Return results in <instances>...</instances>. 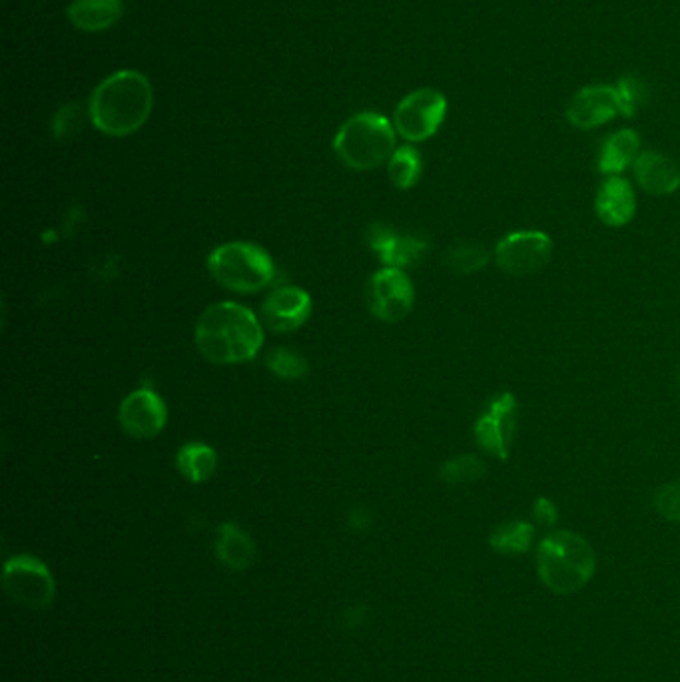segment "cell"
Returning a JSON list of instances; mask_svg holds the SVG:
<instances>
[{
	"instance_id": "obj_1",
	"label": "cell",
	"mask_w": 680,
	"mask_h": 682,
	"mask_svg": "<svg viewBox=\"0 0 680 682\" xmlns=\"http://www.w3.org/2000/svg\"><path fill=\"white\" fill-rule=\"evenodd\" d=\"M264 344V330L252 310L236 301H219L200 315L196 346L212 363L231 366L258 356Z\"/></svg>"
},
{
	"instance_id": "obj_2",
	"label": "cell",
	"mask_w": 680,
	"mask_h": 682,
	"mask_svg": "<svg viewBox=\"0 0 680 682\" xmlns=\"http://www.w3.org/2000/svg\"><path fill=\"white\" fill-rule=\"evenodd\" d=\"M152 105L148 79L139 70H118L94 88L88 115L106 136H128L146 124Z\"/></svg>"
},
{
	"instance_id": "obj_3",
	"label": "cell",
	"mask_w": 680,
	"mask_h": 682,
	"mask_svg": "<svg viewBox=\"0 0 680 682\" xmlns=\"http://www.w3.org/2000/svg\"><path fill=\"white\" fill-rule=\"evenodd\" d=\"M597 571V555L585 537L573 531L549 533L537 547V573L547 589L573 595Z\"/></svg>"
},
{
	"instance_id": "obj_4",
	"label": "cell",
	"mask_w": 680,
	"mask_h": 682,
	"mask_svg": "<svg viewBox=\"0 0 680 682\" xmlns=\"http://www.w3.org/2000/svg\"><path fill=\"white\" fill-rule=\"evenodd\" d=\"M337 158L351 170H373L390 163L395 148V127L378 112L351 116L335 134Z\"/></svg>"
},
{
	"instance_id": "obj_5",
	"label": "cell",
	"mask_w": 680,
	"mask_h": 682,
	"mask_svg": "<svg viewBox=\"0 0 680 682\" xmlns=\"http://www.w3.org/2000/svg\"><path fill=\"white\" fill-rule=\"evenodd\" d=\"M208 270L222 288L238 294L265 289L276 278L272 255L252 242L222 243L208 255Z\"/></svg>"
},
{
	"instance_id": "obj_6",
	"label": "cell",
	"mask_w": 680,
	"mask_h": 682,
	"mask_svg": "<svg viewBox=\"0 0 680 682\" xmlns=\"http://www.w3.org/2000/svg\"><path fill=\"white\" fill-rule=\"evenodd\" d=\"M520 426V407L515 395L503 392L496 395L484 414L475 421V441L487 455L496 457L499 462L509 459V453L515 441Z\"/></svg>"
},
{
	"instance_id": "obj_7",
	"label": "cell",
	"mask_w": 680,
	"mask_h": 682,
	"mask_svg": "<svg viewBox=\"0 0 680 682\" xmlns=\"http://www.w3.org/2000/svg\"><path fill=\"white\" fill-rule=\"evenodd\" d=\"M448 115L445 96L433 88L407 94L395 108L393 127L407 142H423L438 132Z\"/></svg>"
},
{
	"instance_id": "obj_8",
	"label": "cell",
	"mask_w": 680,
	"mask_h": 682,
	"mask_svg": "<svg viewBox=\"0 0 680 682\" xmlns=\"http://www.w3.org/2000/svg\"><path fill=\"white\" fill-rule=\"evenodd\" d=\"M553 240L545 231H511L496 246L497 266L509 276L525 278L551 262Z\"/></svg>"
},
{
	"instance_id": "obj_9",
	"label": "cell",
	"mask_w": 680,
	"mask_h": 682,
	"mask_svg": "<svg viewBox=\"0 0 680 682\" xmlns=\"http://www.w3.org/2000/svg\"><path fill=\"white\" fill-rule=\"evenodd\" d=\"M369 310L381 322H399L411 312L416 289L399 267H383L369 282Z\"/></svg>"
},
{
	"instance_id": "obj_10",
	"label": "cell",
	"mask_w": 680,
	"mask_h": 682,
	"mask_svg": "<svg viewBox=\"0 0 680 682\" xmlns=\"http://www.w3.org/2000/svg\"><path fill=\"white\" fill-rule=\"evenodd\" d=\"M118 421L134 440H154L166 428L168 411L160 395L151 387H140L120 404Z\"/></svg>"
},
{
	"instance_id": "obj_11",
	"label": "cell",
	"mask_w": 680,
	"mask_h": 682,
	"mask_svg": "<svg viewBox=\"0 0 680 682\" xmlns=\"http://www.w3.org/2000/svg\"><path fill=\"white\" fill-rule=\"evenodd\" d=\"M312 313V298L306 289L279 288L262 303L264 324L276 334H288L308 322Z\"/></svg>"
},
{
	"instance_id": "obj_12",
	"label": "cell",
	"mask_w": 680,
	"mask_h": 682,
	"mask_svg": "<svg viewBox=\"0 0 680 682\" xmlns=\"http://www.w3.org/2000/svg\"><path fill=\"white\" fill-rule=\"evenodd\" d=\"M619 115L621 112H619L617 91L615 86H605V84H593V86L581 88L566 108L569 122L581 130L603 127Z\"/></svg>"
},
{
	"instance_id": "obj_13",
	"label": "cell",
	"mask_w": 680,
	"mask_h": 682,
	"mask_svg": "<svg viewBox=\"0 0 680 682\" xmlns=\"http://www.w3.org/2000/svg\"><path fill=\"white\" fill-rule=\"evenodd\" d=\"M634 180L651 196H670L680 188V168L669 156L646 151L633 164Z\"/></svg>"
},
{
	"instance_id": "obj_14",
	"label": "cell",
	"mask_w": 680,
	"mask_h": 682,
	"mask_svg": "<svg viewBox=\"0 0 680 682\" xmlns=\"http://www.w3.org/2000/svg\"><path fill=\"white\" fill-rule=\"evenodd\" d=\"M595 210L599 220L609 228H623L633 220L636 212V198L633 186L623 176H609L600 184Z\"/></svg>"
},
{
	"instance_id": "obj_15",
	"label": "cell",
	"mask_w": 680,
	"mask_h": 682,
	"mask_svg": "<svg viewBox=\"0 0 680 682\" xmlns=\"http://www.w3.org/2000/svg\"><path fill=\"white\" fill-rule=\"evenodd\" d=\"M369 243L383 260V264L399 270L416 266L429 250L423 240L414 236H397L385 226H375V230H369Z\"/></svg>"
},
{
	"instance_id": "obj_16",
	"label": "cell",
	"mask_w": 680,
	"mask_h": 682,
	"mask_svg": "<svg viewBox=\"0 0 680 682\" xmlns=\"http://www.w3.org/2000/svg\"><path fill=\"white\" fill-rule=\"evenodd\" d=\"M122 0H72L69 19L84 33H103L122 19Z\"/></svg>"
},
{
	"instance_id": "obj_17",
	"label": "cell",
	"mask_w": 680,
	"mask_h": 682,
	"mask_svg": "<svg viewBox=\"0 0 680 682\" xmlns=\"http://www.w3.org/2000/svg\"><path fill=\"white\" fill-rule=\"evenodd\" d=\"M641 154V139L631 128H623L603 142L599 152V172L605 176H619Z\"/></svg>"
},
{
	"instance_id": "obj_18",
	"label": "cell",
	"mask_w": 680,
	"mask_h": 682,
	"mask_svg": "<svg viewBox=\"0 0 680 682\" xmlns=\"http://www.w3.org/2000/svg\"><path fill=\"white\" fill-rule=\"evenodd\" d=\"M178 469L192 483H204L218 467V455L206 443H186L178 452Z\"/></svg>"
},
{
	"instance_id": "obj_19",
	"label": "cell",
	"mask_w": 680,
	"mask_h": 682,
	"mask_svg": "<svg viewBox=\"0 0 680 682\" xmlns=\"http://www.w3.org/2000/svg\"><path fill=\"white\" fill-rule=\"evenodd\" d=\"M535 539V527L527 521H508L497 525L489 543L501 555H523L530 551Z\"/></svg>"
},
{
	"instance_id": "obj_20",
	"label": "cell",
	"mask_w": 680,
	"mask_h": 682,
	"mask_svg": "<svg viewBox=\"0 0 680 682\" xmlns=\"http://www.w3.org/2000/svg\"><path fill=\"white\" fill-rule=\"evenodd\" d=\"M387 172L395 188L399 190H409L419 182L421 172H423V160L421 154L414 146H399L393 152L390 163H387Z\"/></svg>"
},
{
	"instance_id": "obj_21",
	"label": "cell",
	"mask_w": 680,
	"mask_h": 682,
	"mask_svg": "<svg viewBox=\"0 0 680 682\" xmlns=\"http://www.w3.org/2000/svg\"><path fill=\"white\" fill-rule=\"evenodd\" d=\"M485 474H487V467H485L484 459L469 453L453 457L450 462L443 463L439 469V477L450 486L477 483Z\"/></svg>"
},
{
	"instance_id": "obj_22",
	"label": "cell",
	"mask_w": 680,
	"mask_h": 682,
	"mask_svg": "<svg viewBox=\"0 0 680 682\" xmlns=\"http://www.w3.org/2000/svg\"><path fill=\"white\" fill-rule=\"evenodd\" d=\"M489 252L481 243L462 242L451 246L445 254V264L457 274H475L489 264Z\"/></svg>"
},
{
	"instance_id": "obj_23",
	"label": "cell",
	"mask_w": 680,
	"mask_h": 682,
	"mask_svg": "<svg viewBox=\"0 0 680 682\" xmlns=\"http://www.w3.org/2000/svg\"><path fill=\"white\" fill-rule=\"evenodd\" d=\"M252 549L254 545L248 539V535L240 531L236 525L219 527L218 553L224 561L236 567H242L243 563L250 561Z\"/></svg>"
},
{
	"instance_id": "obj_24",
	"label": "cell",
	"mask_w": 680,
	"mask_h": 682,
	"mask_svg": "<svg viewBox=\"0 0 680 682\" xmlns=\"http://www.w3.org/2000/svg\"><path fill=\"white\" fill-rule=\"evenodd\" d=\"M265 363L274 371V375L282 380H300L308 373V361L301 358L300 354L286 347H277L274 351H270Z\"/></svg>"
},
{
	"instance_id": "obj_25",
	"label": "cell",
	"mask_w": 680,
	"mask_h": 682,
	"mask_svg": "<svg viewBox=\"0 0 680 682\" xmlns=\"http://www.w3.org/2000/svg\"><path fill=\"white\" fill-rule=\"evenodd\" d=\"M615 91H617V100H619V112L624 118H633L636 110L645 105L646 96H648L645 82L639 81L634 76L621 79L617 82Z\"/></svg>"
},
{
	"instance_id": "obj_26",
	"label": "cell",
	"mask_w": 680,
	"mask_h": 682,
	"mask_svg": "<svg viewBox=\"0 0 680 682\" xmlns=\"http://www.w3.org/2000/svg\"><path fill=\"white\" fill-rule=\"evenodd\" d=\"M653 505L663 519L680 523V481H670L658 487Z\"/></svg>"
},
{
	"instance_id": "obj_27",
	"label": "cell",
	"mask_w": 680,
	"mask_h": 682,
	"mask_svg": "<svg viewBox=\"0 0 680 682\" xmlns=\"http://www.w3.org/2000/svg\"><path fill=\"white\" fill-rule=\"evenodd\" d=\"M82 128L81 106L67 105L58 110L52 120V130L58 140H69L79 134Z\"/></svg>"
},
{
	"instance_id": "obj_28",
	"label": "cell",
	"mask_w": 680,
	"mask_h": 682,
	"mask_svg": "<svg viewBox=\"0 0 680 682\" xmlns=\"http://www.w3.org/2000/svg\"><path fill=\"white\" fill-rule=\"evenodd\" d=\"M535 519L539 521L545 527H553L554 523L559 521V511L551 499L539 498L535 501Z\"/></svg>"
}]
</instances>
